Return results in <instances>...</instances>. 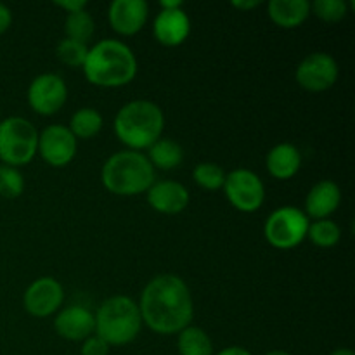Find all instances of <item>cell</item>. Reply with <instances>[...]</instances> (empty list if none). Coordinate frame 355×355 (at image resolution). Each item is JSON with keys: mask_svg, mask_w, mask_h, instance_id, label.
<instances>
[{"mask_svg": "<svg viewBox=\"0 0 355 355\" xmlns=\"http://www.w3.org/2000/svg\"><path fill=\"white\" fill-rule=\"evenodd\" d=\"M270 21L281 28H297L311 14V2L307 0H270L267 3Z\"/></svg>", "mask_w": 355, "mask_h": 355, "instance_id": "obj_19", "label": "cell"}, {"mask_svg": "<svg viewBox=\"0 0 355 355\" xmlns=\"http://www.w3.org/2000/svg\"><path fill=\"white\" fill-rule=\"evenodd\" d=\"M311 220L297 207H279L267 217L263 234L269 245L277 250H291L307 238Z\"/></svg>", "mask_w": 355, "mask_h": 355, "instance_id": "obj_7", "label": "cell"}, {"mask_svg": "<svg viewBox=\"0 0 355 355\" xmlns=\"http://www.w3.org/2000/svg\"><path fill=\"white\" fill-rule=\"evenodd\" d=\"M38 153L45 163L61 168L69 165L76 155V139L64 125H49L38 134Z\"/></svg>", "mask_w": 355, "mask_h": 355, "instance_id": "obj_11", "label": "cell"}, {"mask_svg": "<svg viewBox=\"0 0 355 355\" xmlns=\"http://www.w3.org/2000/svg\"><path fill=\"white\" fill-rule=\"evenodd\" d=\"M224 193L229 203L239 211L253 214L259 210L266 200V187L262 179L248 168H236L225 173Z\"/></svg>", "mask_w": 355, "mask_h": 355, "instance_id": "obj_8", "label": "cell"}, {"mask_svg": "<svg viewBox=\"0 0 355 355\" xmlns=\"http://www.w3.org/2000/svg\"><path fill=\"white\" fill-rule=\"evenodd\" d=\"M295 78L305 90L324 92L338 80V64L328 52H312L298 64Z\"/></svg>", "mask_w": 355, "mask_h": 355, "instance_id": "obj_10", "label": "cell"}, {"mask_svg": "<svg viewBox=\"0 0 355 355\" xmlns=\"http://www.w3.org/2000/svg\"><path fill=\"white\" fill-rule=\"evenodd\" d=\"M96 318V335L107 345H127L134 342L142 328V318L139 305L132 298L111 297L99 305Z\"/></svg>", "mask_w": 355, "mask_h": 355, "instance_id": "obj_5", "label": "cell"}, {"mask_svg": "<svg viewBox=\"0 0 355 355\" xmlns=\"http://www.w3.org/2000/svg\"><path fill=\"white\" fill-rule=\"evenodd\" d=\"M177 349L180 355H214L210 336L198 326H187L179 333Z\"/></svg>", "mask_w": 355, "mask_h": 355, "instance_id": "obj_21", "label": "cell"}, {"mask_svg": "<svg viewBox=\"0 0 355 355\" xmlns=\"http://www.w3.org/2000/svg\"><path fill=\"white\" fill-rule=\"evenodd\" d=\"M68 99V87L55 73H44L33 78L28 87V103L42 116L55 114Z\"/></svg>", "mask_w": 355, "mask_h": 355, "instance_id": "obj_9", "label": "cell"}, {"mask_svg": "<svg viewBox=\"0 0 355 355\" xmlns=\"http://www.w3.org/2000/svg\"><path fill=\"white\" fill-rule=\"evenodd\" d=\"M114 134L132 151L148 149L155 144L165 128V114L158 104L137 99L127 103L114 116Z\"/></svg>", "mask_w": 355, "mask_h": 355, "instance_id": "obj_3", "label": "cell"}, {"mask_svg": "<svg viewBox=\"0 0 355 355\" xmlns=\"http://www.w3.org/2000/svg\"><path fill=\"white\" fill-rule=\"evenodd\" d=\"M54 328L61 338L82 342L96 331V318L94 312L83 305H69L62 309L54 319Z\"/></svg>", "mask_w": 355, "mask_h": 355, "instance_id": "obj_13", "label": "cell"}, {"mask_svg": "<svg viewBox=\"0 0 355 355\" xmlns=\"http://www.w3.org/2000/svg\"><path fill=\"white\" fill-rule=\"evenodd\" d=\"M232 6H234L236 9L252 10V9H255V7L260 6V0H245V2H243V0H234V2H232Z\"/></svg>", "mask_w": 355, "mask_h": 355, "instance_id": "obj_32", "label": "cell"}, {"mask_svg": "<svg viewBox=\"0 0 355 355\" xmlns=\"http://www.w3.org/2000/svg\"><path fill=\"white\" fill-rule=\"evenodd\" d=\"M24 191V177L17 168L9 165L0 166V196L16 200Z\"/></svg>", "mask_w": 355, "mask_h": 355, "instance_id": "obj_27", "label": "cell"}, {"mask_svg": "<svg viewBox=\"0 0 355 355\" xmlns=\"http://www.w3.org/2000/svg\"><path fill=\"white\" fill-rule=\"evenodd\" d=\"M267 170L277 180H288L298 173L302 166V155L297 146L290 142H281L274 146L266 158Z\"/></svg>", "mask_w": 355, "mask_h": 355, "instance_id": "obj_18", "label": "cell"}, {"mask_svg": "<svg viewBox=\"0 0 355 355\" xmlns=\"http://www.w3.org/2000/svg\"><path fill=\"white\" fill-rule=\"evenodd\" d=\"M148 14L144 0H114L110 6L111 28L123 37H132L144 28Z\"/></svg>", "mask_w": 355, "mask_h": 355, "instance_id": "obj_15", "label": "cell"}, {"mask_svg": "<svg viewBox=\"0 0 355 355\" xmlns=\"http://www.w3.org/2000/svg\"><path fill=\"white\" fill-rule=\"evenodd\" d=\"M314 10L315 16L326 23H338L349 12V6L345 0H315L311 3V12Z\"/></svg>", "mask_w": 355, "mask_h": 355, "instance_id": "obj_28", "label": "cell"}, {"mask_svg": "<svg viewBox=\"0 0 355 355\" xmlns=\"http://www.w3.org/2000/svg\"><path fill=\"white\" fill-rule=\"evenodd\" d=\"M340 203H342V191L338 184L333 180H321L309 191L305 198V210H307L305 215L315 220H322L335 214Z\"/></svg>", "mask_w": 355, "mask_h": 355, "instance_id": "obj_17", "label": "cell"}, {"mask_svg": "<svg viewBox=\"0 0 355 355\" xmlns=\"http://www.w3.org/2000/svg\"><path fill=\"white\" fill-rule=\"evenodd\" d=\"M83 73L92 85L116 89L135 78L137 59L127 44L114 38H106L89 49Z\"/></svg>", "mask_w": 355, "mask_h": 355, "instance_id": "obj_2", "label": "cell"}, {"mask_svg": "<svg viewBox=\"0 0 355 355\" xmlns=\"http://www.w3.org/2000/svg\"><path fill=\"white\" fill-rule=\"evenodd\" d=\"M55 54H58V59L62 64L71 66V68H83L87 54H89V47H87V44H82V42L62 38L58 44Z\"/></svg>", "mask_w": 355, "mask_h": 355, "instance_id": "obj_26", "label": "cell"}, {"mask_svg": "<svg viewBox=\"0 0 355 355\" xmlns=\"http://www.w3.org/2000/svg\"><path fill=\"white\" fill-rule=\"evenodd\" d=\"M184 3L182 0H159V9L170 10V9H180Z\"/></svg>", "mask_w": 355, "mask_h": 355, "instance_id": "obj_34", "label": "cell"}, {"mask_svg": "<svg viewBox=\"0 0 355 355\" xmlns=\"http://www.w3.org/2000/svg\"><path fill=\"white\" fill-rule=\"evenodd\" d=\"M64 300L61 283L54 277H40L26 288L23 295V305L33 318H49L54 314Z\"/></svg>", "mask_w": 355, "mask_h": 355, "instance_id": "obj_12", "label": "cell"}, {"mask_svg": "<svg viewBox=\"0 0 355 355\" xmlns=\"http://www.w3.org/2000/svg\"><path fill=\"white\" fill-rule=\"evenodd\" d=\"M146 158L149 159L153 168L156 166L159 170H172L184 162V149L172 139L159 137L155 144L149 146Z\"/></svg>", "mask_w": 355, "mask_h": 355, "instance_id": "obj_20", "label": "cell"}, {"mask_svg": "<svg viewBox=\"0 0 355 355\" xmlns=\"http://www.w3.org/2000/svg\"><path fill=\"white\" fill-rule=\"evenodd\" d=\"M142 324L158 335H179L191 326L194 304L189 286L175 274H162L146 284L139 302Z\"/></svg>", "mask_w": 355, "mask_h": 355, "instance_id": "obj_1", "label": "cell"}, {"mask_svg": "<svg viewBox=\"0 0 355 355\" xmlns=\"http://www.w3.org/2000/svg\"><path fill=\"white\" fill-rule=\"evenodd\" d=\"M148 203L158 214L177 215L189 205V191L175 180H155L148 189Z\"/></svg>", "mask_w": 355, "mask_h": 355, "instance_id": "obj_14", "label": "cell"}, {"mask_svg": "<svg viewBox=\"0 0 355 355\" xmlns=\"http://www.w3.org/2000/svg\"><path fill=\"white\" fill-rule=\"evenodd\" d=\"M38 149V130L30 120L10 116L0 121V159L3 165L17 168L35 158Z\"/></svg>", "mask_w": 355, "mask_h": 355, "instance_id": "obj_6", "label": "cell"}, {"mask_svg": "<svg viewBox=\"0 0 355 355\" xmlns=\"http://www.w3.org/2000/svg\"><path fill=\"white\" fill-rule=\"evenodd\" d=\"M64 31H66V38H69V40H76V42H82V44H87L94 35L92 16H90L87 10L68 14L64 21Z\"/></svg>", "mask_w": 355, "mask_h": 355, "instance_id": "obj_24", "label": "cell"}, {"mask_svg": "<svg viewBox=\"0 0 355 355\" xmlns=\"http://www.w3.org/2000/svg\"><path fill=\"white\" fill-rule=\"evenodd\" d=\"M82 355H107L110 354V345L104 342L103 338H99L97 335L89 336L87 340H83L82 350H80Z\"/></svg>", "mask_w": 355, "mask_h": 355, "instance_id": "obj_29", "label": "cell"}, {"mask_svg": "<svg viewBox=\"0 0 355 355\" xmlns=\"http://www.w3.org/2000/svg\"><path fill=\"white\" fill-rule=\"evenodd\" d=\"M331 355H354V352L350 349H338V350H335Z\"/></svg>", "mask_w": 355, "mask_h": 355, "instance_id": "obj_35", "label": "cell"}, {"mask_svg": "<svg viewBox=\"0 0 355 355\" xmlns=\"http://www.w3.org/2000/svg\"><path fill=\"white\" fill-rule=\"evenodd\" d=\"M69 132L75 135V139H92L103 128V114L94 107H82L75 111L69 120Z\"/></svg>", "mask_w": 355, "mask_h": 355, "instance_id": "obj_22", "label": "cell"}, {"mask_svg": "<svg viewBox=\"0 0 355 355\" xmlns=\"http://www.w3.org/2000/svg\"><path fill=\"white\" fill-rule=\"evenodd\" d=\"M307 238L319 248H333L335 245H338L342 231L336 222L322 218V220H315L309 225Z\"/></svg>", "mask_w": 355, "mask_h": 355, "instance_id": "obj_23", "label": "cell"}, {"mask_svg": "<svg viewBox=\"0 0 355 355\" xmlns=\"http://www.w3.org/2000/svg\"><path fill=\"white\" fill-rule=\"evenodd\" d=\"M153 33H155L156 40L165 47H177V45L184 44L186 38L189 37V16L182 7L180 9L159 10L158 16L155 17V23H153Z\"/></svg>", "mask_w": 355, "mask_h": 355, "instance_id": "obj_16", "label": "cell"}, {"mask_svg": "<svg viewBox=\"0 0 355 355\" xmlns=\"http://www.w3.org/2000/svg\"><path fill=\"white\" fill-rule=\"evenodd\" d=\"M266 355H291V354H288L286 350H270V352H267Z\"/></svg>", "mask_w": 355, "mask_h": 355, "instance_id": "obj_36", "label": "cell"}, {"mask_svg": "<svg viewBox=\"0 0 355 355\" xmlns=\"http://www.w3.org/2000/svg\"><path fill=\"white\" fill-rule=\"evenodd\" d=\"M214 355H252V352H248L246 349L243 347H227V349H222L220 352L214 354Z\"/></svg>", "mask_w": 355, "mask_h": 355, "instance_id": "obj_33", "label": "cell"}, {"mask_svg": "<svg viewBox=\"0 0 355 355\" xmlns=\"http://www.w3.org/2000/svg\"><path fill=\"white\" fill-rule=\"evenodd\" d=\"M55 6L61 7V9L68 14L80 12V10H87L85 0H58V2H55Z\"/></svg>", "mask_w": 355, "mask_h": 355, "instance_id": "obj_30", "label": "cell"}, {"mask_svg": "<svg viewBox=\"0 0 355 355\" xmlns=\"http://www.w3.org/2000/svg\"><path fill=\"white\" fill-rule=\"evenodd\" d=\"M10 23H12V12L6 3L0 2V35L9 30Z\"/></svg>", "mask_w": 355, "mask_h": 355, "instance_id": "obj_31", "label": "cell"}, {"mask_svg": "<svg viewBox=\"0 0 355 355\" xmlns=\"http://www.w3.org/2000/svg\"><path fill=\"white\" fill-rule=\"evenodd\" d=\"M103 186L118 196H135L148 193L155 184V168L146 155L132 149L114 153L101 170Z\"/></svg>", "mask_w": 355, "mask_h": 355, "instance_id": "obj_4", "label": "cell"}, {"mask_svg": "<svg viewBox=\"0 0 355 355\" xmlns=\"http://www.w3.org/2000/svg\"><path fill=\"white\" fill-rule=\"evenodd\" d=\"M193 179L194 182L200 187L208 191H217L224 187L225 182V172L220 165L217 163H200L194 166L193 170Z\"/></svg>", "mask_w": 355, "mask_h": 355, "instance_id": "obj_25", "label": "cell"}]
</instances>
